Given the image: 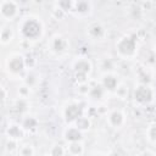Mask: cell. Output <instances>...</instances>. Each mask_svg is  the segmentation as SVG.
<instances>
[{"instance_id":"cell-2","label":"cell","mask_w":156,"mask_h":156,"mask_svg":"<svg viewBox=\"0 0 156 156\" xmlns=\"http://www.w3.org/2000/svg\"><path fill=\"white\" fill-rule=\"evenodd\" d=\"M116 49L119 52L121 56L124 57H130L135 54V49H136V40L134 37H129L126 35L123 38H121L118 40V43L116 44Z\"/></svg>"},{"instance_id":"cell-15","label":"cell","mask_w":156,"mask_h":156,"mask_svg":"<svg viewBox=\"0 0 156 156\" xmlns=\"http://www.w3.org/2000/svg\"><path fill=\"white\" fill-rule=\"evenodd\" d=\"M102 85L108 90H113L117 88V79L111 74H105L102 78Z\"/></svg>"},{"instance_id":"cell-11","label":"cell","mask_w":156,"mask_h":156,"mask_svg":"<svg viewBox=\"0 0 156 156\" xmlns=\"http://www.w3.org/2000/svg\"><path fill=\"white\" fill-rule=\"evenodd\" d=\"M67 48V41L65 40V38L60 37V35H56L55 38H52L51 40V50L60 54V52H63Z\"/></svg>"},{"instance_id":"cell-26","label":"cell","mask_w":156,"mask_h":156,"mask_svg":"<svg viewBox=\"0 0 156 156\" xmlns=\"http://www.w3.org/2000/svg\"><path fill=\"white\" fill-rule=\"evenodd\" d=\"M96 156H101V155H96Z\"/></svg>"},{"instance_id":"cell-10","label":"cell","mask_w":156,"mask_h":156,"mask_svg":"<svg viewBox=\"0 0 156 156\" xmlns=\"http://www.w3.org/2000/svg\"><path fill=\"white\" fill-rule=\"evenodd\" d=\"M108 123L115 127V128H119L123 123H124V116L121 111L116 110V111H112L110 115H108Z\"/></svg>"},{"instance_id":"cell-25","label":"cell","mask_w":156,"mask_h":156,"mask_svg":"<svg viewBox=\"0 0 156 156\" xmlns=\"http://www.w3.org/2000/svg\"><path fill=\"white\" fill-rule=\"evenodd\" d=\"M45 156H51V155H45Z\"/></svg>"},{"instance_id":"cell-17","label":"cell","mask_w":156,"mask_h":156,"mask_svg":"<svg viewBox=\"0 0 156 156\" xmlns=\"http://www.w3.org/2000/svg\"><path fill=\"white\" fill-rule=\"evenodd\" d=\"M76 127L79 129V130H87L89 129L90 127V122L87 117H79L77 121H76Z\"/></svg>"},{"instance_id":"cell-6","label":"cell","mask_w":156,"mask_h":156,"mask_svg":"<svg viewBox=\"0 0 156 156\" xmlns=\"http://www.w3.org/2000/svg\"><path fill=\"white\" fill-rule=\"evenodd\" d=\"M90 62L87 61V60H79L74 68H76V77H77V80L79 83H85L87 80V73L90 71Z\"/></svg>"},{"instance_id":"cell-24","label":"cell","mask_w":156,"mask_h":156,"mask_svg":"<svg viewBox=\"0 0 156 156\" xmlns=\"http://www.w3.org/2000/svg\"><path fill=\"white\" fill-rule=\"evenodd\" d=\"M108 156H119V154L118 152H111Z\"/></svg>"},{"instance_id":"cell-21","label":"cell","mask_w":156,"mask_h":156,"mask_svg":"<svg viewBox=\"0 0 156 156\" xmlns=\"http://www.w3.org/2000/svg\"><path fill=\"white\" fill-rule=\"evenodd\" d=\"M17 140H13V139H9V141H7V144H6V149L9 150V151H12V150H15V149H17Z\"/></svg>"},{"instance_id":"cell-18","label":"cell","mask_w":156,"mask_h":156,"mask_svg":"<svg viewBox=\"0 0 156 156\" xmlns=\"http://www.w3.org/2000/svg\"><path fill=\"white\" fill-rule=\"evenodd\" d=\"M22 127H23L24 130H30V129L37 127V121L33 117H27V118H24V121L22 123Z\"/></svg>"},{"instance_id":"cell-12","label":"cell","mask_w":156,"mask_h":156,"mask_svg":"<svg viewBox=\"0 0 156 156\" xmlns=\"http://www.w3.org/2000/svg\"><path fill=\"white\" fill-rule=\"evenodd\" d=\"M65 136H66V140H68L69 143L79 141L82 139V130H79L77 127H71L67 129Z\"/></svg>"},{"instance_id":"cell-8","label":"cell","mask_w":156,"mask_h":156,"mask_svg":"<svg viewBox=\"0 0 156 156\" xmlns=\"http://www.w3.org/2000/svg\"><path fill=\"white\" fill-rule=\"evenodd\" d=\"M80 115H82V108L79 105H69V106H67V108L65 111V117L68 123L77 121L79 117H82Z\"/></svg>"},{"instance_id":"cell-7","label":"cell","mask_w":156,"mask_h":156,"mask_svg":"<svg viewBox=\"0 0 156 156\" xmlns=\"http://www.w3.org/2000/svg\"><path fill=\"white\" fill-rule=\"evenodd\" d=\"M134 98L136 101L141 102V104H146L149 101H151L152 99V91L150 90L149 87L146 85H140L135 89L134 91Z\"/></svg>"},{"instance_id":"cell-9","label":"cell","mask_w":156,"mask_h":156,"mask_svg":"<svg viewBox=\"0 0 156 156\" xmlns=\"http://www.w3.org/2000/svg\"><path fill=\"white\" fill-rule=\"evenodd\" d=\"M6 133H7V136L9 139H13V140H18L23 136V133H24V129L22 126H18V124H11L9 126V128L6 129Z\"/></svg>"},{"instance_id":"cell-3","label":"cell","mask_w":156,"mask_h":156,"mask_svg":"<svg viewBox=\"0 0 156 156\" xmlns=\"http://www.w3.org/2000/svg\"><path fill=\"white\" fill-rule=\"evenodd\" d=\"M18 12V4L13 0H2L0 2V16L4 21H12Z\"/></svg>"},{"instance_id":"cell-14","label":"cell","mask_w":156,"mask_h":156,"mask_svg":"<svg viewBox=\"0 0 156 156\" xmlns=\"http://www.w3.org/2000/svg\"><path fill=\"white\" fill-rule=\"evenodd\" d=\"M13 39V30L10 28V27H2L1 29V34H0V40H1V44L6 45L9 44L11 40Z\"/></svg>"},{"instance_id":"cell-13","label":"cell","mask_w":156,"mask_h":156,"mask_svg":"<svg viewBox=\"0 0 156 156\" xmlns=\"http://www.w3.org/2000/svg\"><path fill=\"white\" fill-rule=\"evenodd\" d=\"M88 32H89L90 37H93L95 39H100L105 34V29H104V27L100 23H93V24H90L89 28H88Z\"/></svg>"},{"instance_id":"cell-16","label":"cell","mask_w":156,"mask_h":156,"mask_svg":"<svg viewBox=\"0 0 156 156\" xmlns=\"http://www.w3.org/2000/svg\"><path fill=\"white\" fill-rule=\"evenodd\" d=\"M67 150L72 156H80L83 152V146L80 141H74V143H69V146Z\"/></svg>"},{"instance_id":"cell-22","label":"cell","mask_w":156,"mask_h":156,"mask_svg":"<svg viewBox=\"0 0 156 156\" xmlns=\"http://www.w3.org/2000/svg\"><path fill=\"white\" fill-rule=\"evenodd\" d=\"M149 138L152 141H156V124L150 127V129H149Z\"/></svg>"},{"instance_id":"cell-23","label":"cell","mask_w":156,"mask_h":156,"mask_svg":"<svg viewBox=\"0 0 156 156\" xmlns=\"http://www.w3.org/2000/svg\"><path fill=\"white\" fill-rule=\"evenodd\" d=\"M140 156H152V155H151L150 152H143V154H141Z\"/></svg>"},{"instance_id":"cell-5","label":"cell","mask_w":156,"mask_h":156,"mask_svg":"<svg viewBox=\"0 0 156 156\" xmlns=\"http://www.w3.org/2000/svg\"><path fill=\"white\" fill-rule=\"evenodd\" d=\"M26 67V61L22 56L16 55L11 58H9L7 61V69L12 73V74H20Z\"/></svg>"},{"instance_id":"cell-1","label":"cell","mask_w":156,"mask_h":156,"mask_svg":"<svg viewBox=\"0 0 156 156\" xmlns=\"http://www.w3.org/2000/svg\"><path fill=\"white\" fill-rule=\"evenodd\" d=\"M22 37L27 40H35L43 34V24L35 17H27L18 24Z\"/></svg>"},{"instance_id":"cell-20","label":"cell","mask_w":156,"mask_h":156,"mask_svg":"<svg viewBox=\"0 0 156 156\" xmlns=\"http://www.w3.org/2000/svg\"><path fill=\"white\" fill-rule=\"evenodd\" d=\"M63 154H65V151H63L62 146H60V145H55L50 151L51 156H63Z\"/></svg>"},{"instance_id":"cell-4","label":"cell","mask_w":156,"mask_h":156,"mask_svg":"<svg viewBox=\"0 0 156 156\" xmlns=\"http://www.w3.org/2000/svg\"><path fill=\"white\" fill-rule=\"evenodd\" d=\"M93 5L90 1H73L72 13H74L77 17H85L91 13Z\"/></svg>"},{"instance_id":"cell-19","label":"cell","mask_w":156,"mask_h":156,"mask_svg":"<svg viewBox=\"0 0 156 156\" xmlns=\"http://www.w3.org/2000/svg\"><path fill=\"white\" fill-rule=\"evenodd\" d=\"M33 154H34V150H33V147L30 146V145H23L21 149H20V155L21 156H33Z\"/></svg>"}]
</instances>
